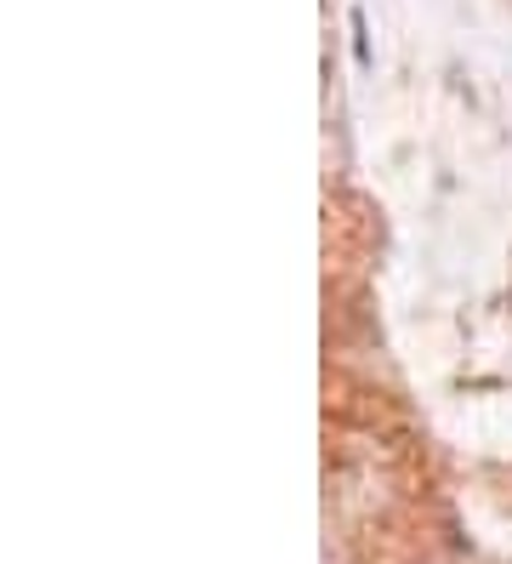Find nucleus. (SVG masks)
Segmentation results:
<instances>
[]
</instances>
